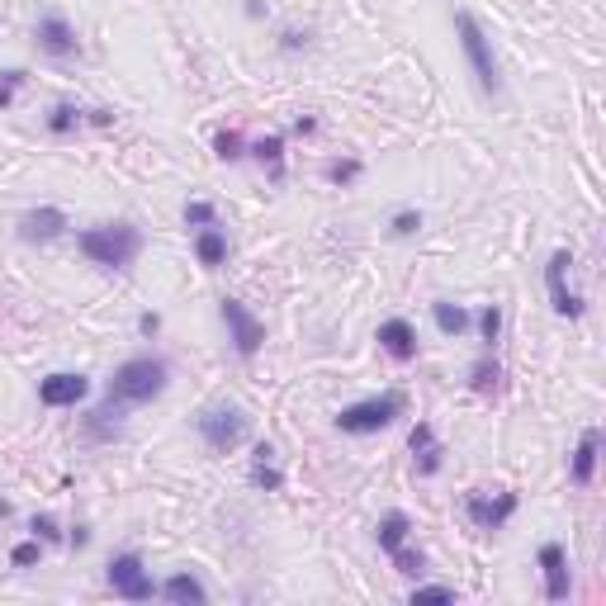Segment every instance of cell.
<instances>
[{
  "mask_svg": "<svg viewBox=\"0 0 606 606\" xmlns=\"http://www.w3.org/2000/svg\"><path fill=\"white\" fill-rule=\"evenodd\" d=\"M171 384V365L161 356H128L105 384V403L114 408H138V403H152L161 398Z\"/></svg>",
  "mask_w": 606,
  "mask_h": 606,
  "instance_id": "1",
  "label": "cell"
},
{
  "mask_svg": "<svg viewBox=\"0 0 606 606\" xmlns=\"http://www.w3.org/2000/svg\"><path fill=\"white\" fill-rule=\"evenodd\" d=\"M76 251L86 256L90 266L100 270H128L143 251V232L133 223H100V228H81L76 232Z\"/></svg>",
  "mask_w": 606,
  "mask_h": 606,
  "instance_id": "2",
  "label": "cell"
},
{
  "mask_svg": "<svg viewBox=\"0 0 606 606\" xmlns=\"http://www.w3.org/2000/svg\"><path fill=\"white\" fill-rule=\"evenodd\" d=\"M455 34H460V53L474 72V86L483 95H502V72H498V57H493V38L483 34V24L469 10H455Z\"/></svg>",
  "mask_w": 606,
  "mask_h": 606,
  "instance_id": "3",
  "label": "cell"
},
{
  "mask_svg": "<svg viewBox=\"0 0 606 606\" xmlns=\"http://www.w3.org/2000/svg\"><path fill=\"white\" fill-rule=\"evenodd\" d=\"M403 408H408V398L398 389L375 393V398H360V403L337 412V431H346V436H375V431L393 427V422L403 417Z\"/></svg>",
  "mask_w": 606,
  "mask_h": 606,
  "instance_id": "4",
  "label": "cell"
},
{
  "mask_svg": "<svg viewBox=\"0 0 606 606\" xmlns=\"http://www.w3.org/2000/svg\"><path fill=\"white\" fill-rule=\"evenodd\" d=\"M195 431H199V441L214 450V455H228V450H237L242 441H247L251 417L237 408V403H209V408H199Z\"/></svg>",
  "mask_w": 606,
  "mask_h": 606,
  "instance_id": "5",
  "label": "cell"
},
{
  "mask_svg": "<svg viewBox=\"0 0 606 606\" xmlns=\"http://www.w3.org/2000/svg\"><path fill=\"white\" fill-rule=\"evenodd\" d=\"M109 588L114 597H124V602H152L157 597V583H152V573L143 569V554L138 550H124L109 559Z\"/></svg>",
  "mask_w": 606,
  "mask_h": 606,
  "instance_id": "6",
  "label": "cell"
},
{
  "mask_svg": "<svg viewBox=\"0 0 606 606\" xmlns=\"http://www.w3.org/2000/svg\"><path fill=\"white\" fill-rule=\"evenodd\" d=\"M218 318H223L232 351H237L242 360H251L256 351H261V341H266V322L256 318L242 299H223V303H218Z\"/></svg>",
  "mask_w": 606,
  "mask_h": 606,
  "instance_id": "7",
  "label": "cell"
},
{
  "mask_svg": "<svg viewBox=\"0 0 606 606\" xmlns=\"http://www.w3.org/2000/svg\"><path fill=\"white\" fill-rule=\"evenodd\" d=\"M569 270H573L569 247L550 251V261H545V289H550V308L559 313V318H583V313H588V303H583V294L569 285Z\"/></svg>",
  "mask_w": 606,
  "mask_h": 606,
  "instance_id": "8",
  "label": "cell"
},
{
  "mask_svg": "<svg viewBox=\"0 0 606 606\" xmlns=\"http://www.w3.org/2000/svg\"><path fill=\"white\" fill-rule=\"evenodd\" d=\"M517 493H507V488H498V493H464V517L474 521V531H483V535H493V531H502L507 521L517 517Z\"/></svg>",
  "mask_w": 606,
  "mask_h": 606,
  "instance_id": "9",
  "label": "cell"
},
{
  "mask_svg": "<svg viewBox=\"0 0 606 606\" xmlns=\"http://www.w3.org/2000/svg\"><path fill=\"white\" fill-rule=\"evenodd\" d=\"M34 43H38V53L57 57V62H67V57L81 53V38H76L72 19H67V15H57V10H48V15H38V24H34Z\"/></svg>",
  "mask_w": 606,
  "mask_h": 606,
  "instance_id": "10",
  "label": "cell"
},
{
  "mask_svg": "<svg viewBox=\"0 0 606 606\" xmlns=\"http://www.w3.org/2000/svg\"><path fill=\"white\" fill-rule=\"evenodd\" d=\"M535 564H540V573H545V597H550V602H569V592H573L569 550H564L559 540H545L540 554H535Z\"/></svg>",
  "mask_w": 606,
  "mask_h": 606,
  "instance_id": "11",
  "label": "cell"
},
{
  "mask_svg": "<svg viewBox=\"0 0 606 606\" xmlns=\"http://www.w3.org/2000/svg\"><path fill=\"white\" fill-rule=\"evenodd\" d=\"M90 393V379L81 370H57V375L38 379V403L43 408H76Z\"/></svg>",
  "mask_w": 606,
  "mask_h": 606,
  "instance_id": "12",
  "label": "cell"
},
{
  "mask_svg": "<svg viewBox=\"0 0 606 606\" xmlns=\"http://www.w3.org/2000/svg\"><path fill=\"white\" fill-rule=\"evenodd\" d=\"M67 228H72V218L62 214V209H53V204H43V209H29V214L19 218V242L43 247V242H57Z\"/></svg>",
  "mask_w": 606,
  "mask_h": 606,
  "instance_id": "13",
  "label": "cell"
},
{
  "mask_svg": "<svg viewBox=\"0 0 606 606\" xmlns=\"http://www.w3.org/2000/svg\"><path fill=\"white\" fill-rule=\"evenodd\" d=\"M379 351L389 360H398V365H408V360H417V327H412L408 318H389V322H379Z\"/></svg>",
  "mask_w": 606,
  "mask_h": 606,
  "instance_id": "14",
  "label": "cell"
},
{
  "mask_svg": "<svg viewBox=\"0 0 606 606\" xmlns=\"http://www.w3.org/2000/svg\"><path fill=\"white\" fill-rule=\"evenodd\" d=\"M597 460H602V431L583 427V436H578V446H573V455H569V483L573 488H588V483L597 479Z\"/></svg>",
  "mask_w": 606,
  "mask_h": 606,
  "instance_id": "15",
  "label": "cell"
},
{
  "mask_svg": "<svg viewBox=\"0 0 606 606\" xmlns=\"http://www.w3.org/2000/svg\"><path fill=\"white\" fill-rule=\"evenodd\" d=\"M157 597H166V602H176V606H204V602H209V588L199 583V573L180 569V573H171V578L161 583Z\"/></svg>",
  "mask_w": 606,
  "mask_h": 606,
  "instance_id": "16",
  "label": "cell"
},
{
  "mask_svg": "<svg viewBox=\"0 0 606 606\" xmlns=\"http://www.w3.org/2000/svg\"><path fill=\"white\" fill-rule=\"evenodd\" d=\"M251 488H261V493H280L285 488V474L275 464V446L270 441H261V446L251 450Z\"/></svg>",
  "mask_w": 606,
  "mask_h": 606,
  "instance_id": "17",
  "label": "cell"
},
{
  "mask_svg": "<svg viewBox=\"0 0 606 606\" xmlns=\"http://www.w3.org/2000/svg\"><path fill=\"white\" fill-rule=\"evenodd\" d=\"M195 256H199V266L204 270H218V266H228V232L218 228H199L195 232Z\"/></svg>",
  "mask_w": 606,
  "mask_h": 606,
  "instance_id": "18",
  "label": "cell"
},
{
  "mask_svg": "<svg viewBox=\"0 0 606 606\" xmlns=\"http://www.w3.org/2000/svg\"><path fill=\"white\" fill-rule=\"evenodd\" d=\"M251 157L266 166V176L280 185L285 180V133H266L261 143H251Z\"/></svg>",
  "mask_w": 606,
  "mask_h": 606,
  "instance_id": "19",
  "label": "cell"
},
{
  "mask_svg": "<svg viewBox=\"0 0 606 606\" xmlns=\"http://www.w3.org/2000/svg\"><path fill=\"white\" fill-rule=\"evenodd\" d=\"M408 535H412V517H408V512H398V507H393V512H384V517H379V526H375V540H379V550H384V554L398 550Z\"/></svg>",
  "mask_w": 606,
  "mask_h": 606,
  "instance_id": "20",
  "label": "cell"
},
{
  "mask_svg": "<svg viewBox=\"0 0 606 606\" xmlns=\"http://www.w3.org/2000/svg\"><path fill=\"white\" fill-rule=\"evenodd\" d=\"M431 318H436V327H441V337H464L469 332V308H460V303H450V299H436L431 303Z\"/></svg>",
  "mask_w": 606,
  "mask_h": 606,
  "instance_id": "21",
  "label": "cell"
},
{
  "mask_svg": "<svg viewBox=\"0 0 606 606\" xmlns=\"http://www.w3.org/2000/svg\"><path fill=\"white\" fill-rule=\"evenodd\" d=\"M469 389L479 393V398H493V393H502V365L493 356H483L469 365Z\"/></svg>",
  "mask_w": 606,
  "mask_h": 606,
  "instance_id": "22",
  "label": "cell"
},
{
  "mask_svg": "<svg viewBox=\"0 0 606 606\" xmlns=\"http://www.w3.org/2000/svg\"><path fill=\"white\" fill-rule=\"evenodd\" d=\"M81 124H86V109H76L72 100H62V105L48 109V133H57V138H67V133H76Z\"/></svg>",
  "mask_w": 606,
  "mask_h": 606,
  "instance_id": "23",
  "label": "cell"
},
{
  "mask_svg": "<svg viewBox=\"0 0 606 606\" xmlns=\"http://www.w3.org/2000/svg\"><path fill=\"white\" fill-rule=\"evenodd\" d=\"M389 559H393V569L403 573V578H422V573H427V554L412 550L408 540H403L398 550H389Z\"/></svg>",
  "mask_w": 606,
  "mask_h": 606,
  "instance_id": "24",
  "label": "cell"
},
{
  "mask_svg": "<svg viewBox=\"0 0 606 606\" xmlns=\"http://www.w3.org/2000/svg\"><path fill=\"white\" fill-rule=\"evenodd\" d=\"M214 157L218 161H242V157H247V143H242V133H237V128H223V133L214 138Z\"/></svg>",
  "mask_w": 606,
  "mask_h": 606,
  "instance_id": "25",
  "label": "cell"
},
{
  "mask_svg": "<svg viewBox=\"0 0 606 606\" xmlns=\"http://www.w3.org/2000/svg\"><path fill=\"white\" fill-rule=\"evenodd\" d=\"M218 223V209L214 204H209V199H190V204H185V228H214Z\"/></svg>",
  "mask_w": 606,
  "mask_h": 606,
  "instance_id": "26",
  "label": "cell"
},
{
  "mask_svg": "<svg viewBox=\"0 0 606 606\" xmlns=\"http://www.w3.org/2000/svg\"><path fill=\"white\" fill-rule=\"evenodd\" d=\"M479 337H483L488 351L498 346V337H502V308H498V303H488V308L479 313Z\"/></svg>",
  "mask_w": 606,
  "mask_h": 606,
  "instance_id": "27",
  "label": "cell"
},
{
  "mask_svg": "<svg viewBox=\"0 0 606 606\" xmlns=\"http://www.w3.org/2000/svg\"><path fill=\"white\" fill-rule=\"evenodd\" d=\"M412 460H417V474L431 479V474H441V464H446V446H441V441H431V446L422 450V455H412Z\"/></svg>",
  "mask_w": 606,
  "mask_h": 606,
  "instance_id": "28",
  "label": "cell"
},
{
  "mask_svg": "<svg viewBox=\"0 0 606 606\" xmlns=\"http://www.w3.org/2000/svg\"><path fill=\"white\" fill-rule=\"evenodd\" d=\"M389 232L393 237H417V232H422V214H417V209H398V214L389 218Z\"/></svg>",
  "mask_w": 606,
  "mask_h": 606,
  "instance_id": "29",
  "label": "cell"
},
{
  "mask_svg": "<svg viewBox=\"0 0 606 606\" xmlns=\"http://www.w3.org/2000/svg\"><path fill=\"white\" fill-rule=\"evenodd\" d=\"M38 559H43V540H24V545L10 550V564H15V569H34Z\"/></svg>",
  "mask_w": 606,
  "mask_h": 606,
  "instance_id": "30",
  "label": "cell"
},
{
  "mask_svg": "<svg viewBox=\"0 0 606 606\" xmlns=\"http://www.w3.org/2000/svg\"><path fill=\"white\" fill-rule=\"evenodd\" d=\"M412 602H455V588H446V583H417Z\"/></svg>",
  "mask_w": 606,
  "mask_h": 606,
  "instance_id": "31",
  "label": "cell"
},
{
  "mask_svg": "<svg viewBox=\"0 0 606 606\" xmlns=\"http://www.w3.org/2000/svg\"><path fill=\"white\" fill-rule=\"evenodd\" d=\"M29 531H34V540H43V545H57V540H62V526H57V521L48 517V512L29 521Z\"/></svg>",
  "mask_w": 606,
  "mask_h": 606,
  "instance_id": "32",
  "label": "cell"
},
{
  "mask_svg": "<svg viewBox=\"0 0 606 606\" xmlns=\"http://www.w3.org/2000/svg\"><path fill=\"white\" fill-rule=\"evenodd\" d=\"M360 176V161L351 157V161H332V166H327V180H332V185H351V180Z\"/></svg>",
  "mask_w": 606,
  "mask_h": 606,
  "instance_id": "33",
  "label": "cell"
},
{
  "mask_svg": "<svg viewBox=\"0 0 606 606\" xmlns=\"http://www.w3.org/2000/svg\"><path fill=\"white\" fill-rule=\"evenodd\" d=\"M431 441H436V431H431V422H417V427L408 431V450H412V455H422V450H427Z\"/></svg>",
  "mask_w": 606,
  "mask_h": 606,
  "instance_id": "34",
  "label": "cell"
},
{
  "mask_svg": "<svg viewBox=\"0 0 606 606\" xmlns=\"http://www.w3.org/2000/svg\"><path fill=\"white\" fill-rule=\"evenodd\" d=\"M19 86H24V72H19V67H15V72L0 76V109H10V100H15V90H19Z\"/></svg>",
  "mask_w": 606,
  "mask_h": 606,
  "instance_id": "35",
  "label": "cell"
},
{
  "mask_svg": "<svg viewBox=\"0 0 606 606\" xmlns=\"http://www.w3.org/2000/svg\"><path fill=\"white\" fill-rule=\"evenodd\" d=\"M157 332H161V313H143V318H138V337L152 341Z\"/></svg>",
  "mask_w": 606,
  "mask_h": 606,
  "instance_id": "36",
  "label": "cell"
},
{
  "mask_svg": "<svg viewBox=\"0 0 606 606\" xmlns=\"http://www.w3.org/2000/svg\"><path fill=\"white\" fill-rule=\"evenodd\" d=\"M303 43H308V34H299V29H285V34H280V48H285V53H299Z\"/></svg>",
  "mask_w": 606,
  "mask_h": 606,
  "instance_id": "37",
  "label": "cell"
},
{
  "mask_svg": "<svg viewBox=\"0 0 606 606\" xmlns=\"http://www.w3.org/2000/svg\"><path fill=\"white\" fill-rule=\"evenodd\" d=\"M86 124L109 128V124H114V109H86Z\"/></svg>",
  "mask_w": 606,
  "mask_h": 606,
  "instance_id": "38",
  "label": "cell"
},
{
  "mask_svg": "<svg viewBox=\"0 0 606 606\" xmlns=\"http://www.w3.org/2000/svg\"><path fill=\"white\" fill-rule=\"evenodd\" d=\"M294 133H299V138H308V133H318V119H308V114H299V119H294Z\"/></svg>",
  "mask_w": 606,
  "mask_h": 606,
  "instance_id": "39",
  "label": "cell"
},
{
  "mask_svg": "<svg viewBox=\"0 0 606 606\" xmlns=\"http://www.w3.org/2000/svg\"><path fill=\"white\" fill-rule=\"evenodd\" d=\"M67 540H72L76 550H86V545H90V526H76V531L67 535Z\"/></svg>",
  "mask_w": 606,
  "mask_h": 606,
  "instance_id": "40",
  "label": "cell"
},
{
  "mask_svg": "<svg viewBox=\"0 0 606 606\" xmlns=\"http://www.w3.org/2000/svg\"><path fill=\"white\" fill-rule=\"evenodd\" d=\"M247 15H251V19H266L270 5H266V0H247Z\"/></svg>",
  "mask_w": 606,
  "mask_h": 606,
  "instance_id": "41",
  "label": "cell"
}]
</instances>
